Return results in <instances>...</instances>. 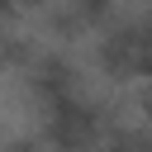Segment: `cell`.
<instances>
[{
	"label": "cell",
	"instance_id": "obj_1",
	"mask_svg": "<svg viewBox=\"0 0 152 152\" xmlns=\"http://www.w3.org/2000/svg\"><path fill=\"white\" fill-rule=\"evenodd\" d=\"M95 43V62L114 86H138L142 81V62H147V38H142V19L138 14H114L104 19Z\"/></svg>",
	"mask_w": 152,
	"mask_h": 152
},
{
	"label": "cell",
	"instance_id": "obj_2",
	"mask_svg": "<svg viewBox=\"0 0 152 152\" xmlns=\"http://www.w3.org/2000/svg\"><path fill=\"white\" fill-rule=\"evenodd\" d=\"M10 5H14V10H19V14H24V10H48V5H52V0H10Z\"/></svg>",
	"mask_w": 152,
	"mask_h": 152
}]
</instances>
